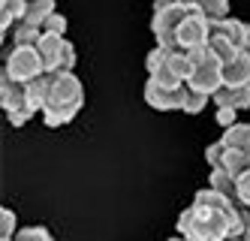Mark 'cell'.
Returning <instances> with one entry per match:
<instances>
[{
    "mask_svg": "<svg viewBox=\"0 0 250 241\" xmlns=\"http://www.w3.org/2000/svg\"><path fill=\"white\" fill-rule=\"evenodd\" d=\"M247 229V211L217 190H199L178 217V235L187 241H229Z\"/></svg>",
    "mask_w": 250,
    "mask_h": 241,
    "instance_id": "obj_1",
    "label": "cell"
},
{
    "mask_svg": "<svg viewBox=\"0 0 250 241\" xmlns=\"http://www.w3.org/2000/svg\"><path fill=\"white\" fill-rule=\"evenodd\" d=\"M84 106V88L73 72H48V97L42 106L45 127L69 124Z\"/></svg>",
    "mask_w": 250,
    "mask_h": 241,
    "instance_id": "obj_2",
    "label": "cell"
},
{
    "mask_svg": "<svg viewBox=\"0 0 250 241\" xmlns=\"http://www.w3.org/2000/svg\"><path fill=\"white\" fill-rule=\"evenodd\" d=\"M148 79L163 88H184L193 76V58L181 48H151L145 58Z\"/></svg>",
    "mask_w": 250,
    "mask_h": 241,
    "instance_id": "obj_3",
    "label": "cell"
},
{
    "mask_svg": "<svg viewBox=\"0 0 250 241\" xmlns=\"http://www.w3.org/2000/svg\"><path fill=\"white\" fill-rule=\"evenodd\" d=\"M199 9V0H160L154 3V18L151 30L160 48H175V36L181 30V24Z\"/></svg>",
    "mask_w": 250,
    "mask_h": 241,
    "instance_id": "obj_4",
    "label": "cell"
},
{
    "mask_svg": "<svg viewBox=\"0 0 250 241\" xmlns=\"http://www.w3.org/2000/svg\"><path fill=\"white\" fill-rule=\"evenodd\" d=\"M244 33H247V22L241 18H226V22H214L211 24V40H208V51L217 58L223 66L232 64L244 54Z\"/></svg>",
    "mask_w": 250,
    "mask_h": 241,
    "instance_id": "obj_5",
    "label": "cell"
},
{
    "mask_svg": "<svg viewBox=\"0 0 250 241\" xmlns=\"http://www.w3.org/2000/svg\"><path fill=\"white\" fill-rule=\"evenodd\" d=\"M3 76H9L12 82L30 85L40 76H45V61L37 45H9L3 51Z\"/></svg>",
    "mask_w": 250,
    "mask_h": 241,
    "instance_id": "obj_6",
    "label": "cell"
},
{
    "mask_svg": "<svg viewBox=\"0 0 250 241\" xmlns=\"http://www.w3.org/2000/svg\"><path fill=\"white\" fill-rule=\"evenodd\" d=\"M187 88L196 90V94L214 97L217 90H223V64L214 58L211 51L193 54V76H190Z\"/></svg>",
    "mask_w": 250,
    "mask_h": 241,
    "instance_id": "obj_7",
    "label": "cell"
},
{
    "mask_svg": "<svg viewBox=\"0 0 250 241\" xmlns=\"http://www.w3.org/2000/svg\"><path fill=\"white\" fill-rule=\"evenodd\" d=\"M0 106H3V112H6L12 127H21L37 115L30 109V103H27V85L12 82L9 76H3V72H0Z\"/></svg>",
    "mask_w": 250,
    "mask_h": 241,
    "instance_id": "obj_8",
    "label": "cell"
},
{
    "mask_svg": "<svg viewBox=\"0 0 250 241\" xmlns=\"http://www.w3.org/2000/svg\"><path fill=\"white\" fill-rule=\"evenodd\" d=\"M42 61H45V72H73L76 66V48L66 36H42L37 43Z\"/></svg>",
    "mask_w": 250,
    "mask_h": 241,
    "instance_id": "obj_9",
    "label": "cell"
},
{
    "mask_svg": "<svg viewBox=\"0 0 250 241\" xmlns=\"http://www.w3.org/2000/svg\"><path fill=\"white\" fill-rule=\"evenodd\" d=\"M187 94H190V88H163V85H157L154 79L145 82V103L151 109H160V112H184V106H187Z\"/></svg>",
    "mask_w": 250,
    "mask_h": 241,
    "instance_id": "obj_10",
    "label": "cell"
},
{
    "mask_svg": "<svg viewBox=\"0 0 250 241\" xmlns=\"http://www.w3.org/2000/svg\"><path fill=\"white\" fill-rule=\"evenodd\" d=\"M27 6L30 3H24V0H3V3H0V33L9 36L19 27L27 15Z\"/></svg>",
    "mask_w": 250,
    "mask_h": 241,
    "instance_id": "obj_11",
    "label": "cell"
},
{
    "mask_svg": "<svg viewBox=\"0 0 250 241\" xmlns=\"http://www.w3.org/2000/svg\"><path fill=\"white\" fill-rule=\"evenodd\" d=\"M223 88H250V54H238L223 66Z\"/></svg>",
    "mask_w": 250,
    "mask_h": 241,
    "instance_id": "obj_12",
    "label": "cell"
},
{
    "mask_svg": "<svg viewBox=\"0 0 250 241\" xmlns=\"http://www.w3.org/2000/svg\"><path fill=\"white\" fill-rule=\"evenodd\" d=\"M211 100L217 109H235V112H241V109H250V88H223Z\"/></svg>",
    "mask_w": 250,
    "mask_h": 241,
    "instance_id": "obj_13",
    "label": "cell"
},
{
    "mask_svg": "<svg viewBox=\"0 0 250 241\" xmlns=\"http://www.w3.org/2000/svg\"><path fill=\"white\" fill-rule=\"evenodd\" d=\"M220 142H226L232 151H241L244 157H250V124H235L220 136Z\"/></svg>",
    "mask_w": 250,
    "mask_h": 241,
    "instance_id": "obj_14",
    "label": "cell"
},
{
    "mask_svg": "<svg viewBox=\"0 0 250 241\" xmlns=\"http://www.w3.org/2000/svg\"><path fill=\"white\" fill-rule=\"evenodd\" d=\"M208 187L217 190V193H223V196H229L232 202H235V178H232L229 172L211 169V175H208ZM235 205H238V202H235Z\"/></svg>",
    "mask_w": 250,
    "mask_h": 241,
    "instance_id": "obj_15",
    "label": "cell"
},
{
    "mask_svg": "<svg viewBox=\"0 0 250 241\" xmlns=\"http://www.w3.org/2000/svg\"><path fill=\"white\" fill-rule=\"evenodd\" d=\"M199 9H202V15L208 18L211 24H214V22H226V18H232L226 0H208V3H202V0H199Z\"/></svg>",
    "mask_w": 250,
    "mask_h": 241,
    "instance_id": "obj_16",
    "label": "cell"
},
{
    "mask_svg": "<svg viewBox=\"0 0 250 241\" xmlns=\"http://www.w3.org/2000/svg\"><path fill=\"white\" fill-rule=\"evenodd\" d=\"M15 226H19V220H15V211L3 208L0 211V241H15Z\"/></svg>",
    "mask_w": 250,
    "mask_h": 241,
    "instance_id": "obj_17",
    "label": "cell"
},
{
    "mask_svg": "<svg viewBox=\"0 0 250 241\" xmlns=\"http://www.w3.org/2000/svg\"><path fill=\"white\" fill-rule=\"evenodd\" d=\"M235 202H238V208L250 211V169L235 181Z\"/></svg>",
    "mask_w": 250,
    "mask_h": 241,
    "instance_id": "obj_18",
    "label": "cell"
},
{
    "mask_svg": "<svg viewBox=\"0 0 250 241\" xmlns=\"http://www.w3.org/2000/svg\"><path fill=\"white\" fill-rule=\"evenodd\" d=\"M15 241H55V238H51V232L45 226H24V229H19Z\"/></svg>",
    "mask_w": 250,
    "mask_h": 241,
    "instance_id": "obj_19",
    "label": "cell"
},
{
    "mask_svg": "<svg viewBox=\"0 0 250 241\" xmlns=\"http://www.w3.org/2000/svg\"><path fill=\"white\" fill-rule=\"evenodd\" d=\"M63 33H66V18H63L61 12L48 15V22H45V27H42V36H63Z\"/></svg>",
    "mask_w": 250,
    "mask_h": 241,
    "instance_id": "obj_20",
    "label": "cell"
},
{
    "mask_svg": "<svg viewBox=\"0 0 250 241\" xmlns=\"http://www.w3.org/2000/svg\"><path fill=\"white\" fill-rule=\"evenodd\" d=\"M208 100H211V97H205V94H196V90H190V94H187V106H184V112H187V115H199L202 109L208 106Z\"/></svg>",
    "mask_w": 250,
    "mask_h": 241,
    "instance_id": "obj_21",
    "label": "cell"
},
{
    "mask_svg": "<svg viewBox=\"0 0 250 241\" xmlns=\"http://www.w3.org/2000/svg\"><path fill=\"white\" fill-rule=\"evenodd\" d=\"M217 124L226 127V130H232V127L238 124V112H235V109H217Z\"/></svg>",
    "mask_w": 250,
    "mask_h": 241,
    "instance_id": "obj_22",
    "label": "cell"
},
{
    "mask_svg": "<svg viewBox=\"0 0 250 241\" xmlns=\"http://www.w3.org/2000/svg\"><path fill=\"white\" fill-rule=\"evenodd\" d=\"M244 54H250V24H247V33H244Z\"/></svg>",
    "mask_w": 250,
    "mask_h": 241,
    "instance_id": "obj_23",
    "label": "cell"
},
{
    "mask_svg": "<svg viewBox=\"0 0 250 241\" xmlns=\"http://www.w3.org/2000/svg\"><path fill=\"white\" fill-rule=\"evenodd\" d=\"M241 241H250V211H247V229H244V235H241Z\"/></svg>",
    "mask_w": 250,
    "mask_h": 241,
    "instance_id": "obj_24",
    "label": "cell"
},
{
    "mask_svg": "<svg viewBox=\"0 0 250 241\" xmlns=\"http://www.w3.org/2000/svg\"><path fill=\"white\" fill-rule=\"evenodd\" d=\"M166 241H187V238H181V235H175V238H166Z\"/></svg>",
    "mask_w": 250,
    "mask_h": 241,
    "instance_id": "obj_25",
    "label": "cell"
},
{
    "mask_svg": "<svg viewBox=\"0 0 250 241\" xmlns=\"http://www.w3.org/2000/svg\"><path fill=\"white\" fill-rule=\"evenodd\" d=\"M229 241H241V238H229Z\"/></svg>",
    "mask_w": 250,
    "mask_h": 241,
    "instance_id": "obj_26",
    "label": "cell"
}]
</instances>
